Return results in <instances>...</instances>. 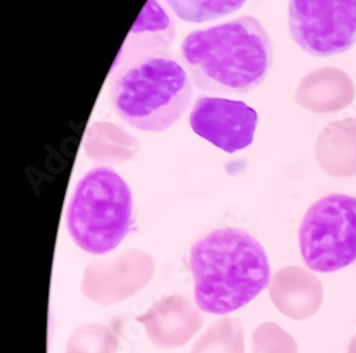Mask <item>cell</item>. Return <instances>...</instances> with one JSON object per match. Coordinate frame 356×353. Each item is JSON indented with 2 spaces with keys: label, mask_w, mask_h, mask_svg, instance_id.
<instances>
[{
  "label": "cell",
  "mask_w": 356,
  "mask_h": 353,
  "mask_svg": "<svg viewBox=\"0 0 356 353\" xmlns=\"http://www.w3.org/2000/svg\"><path fill=\"white\" fill-rule=\"evenodd\" d=\"M191 81L211 95H247L268 76L274 47L254 16L188 33L180 47Z\"/></svg>",
  "instance_id": "6da1fadb"
},
{
  "label": "cell",
  "mask_w": 356,
  "mask_h": 353,
  "mask_svg": "<svg viewBox=\"0 0 356 353\" xmlns=\"http://www.w3.org/2000/svg\"><path fill=\"white\" fill-rule=\"evenodd\" d=\"M188 263L195 304L213 315L244 308L271 281L264 247L240 228H217L202 235L191 247Z\"/></svg>",
  "instance_id": "7a4b0ae2"
},
{
  "label": "cell",
  "mask_w": 356,
  "mask_h": 353,
  "mask_svg": "<svg viewBox=\"0 0 356 353\" xmlns=\"http://www.w3.org/2000/svg\"><path fill=\"white\" fill-rule=\"evenodd\" d=\"M191 97V79L171 54L140 57L111 72V106L126 124L140 131L168 130L181 119Z\"/></svg>",
  "instance_id": "3957f363"
},
{
  "label": "cell",
  "mask_w": 356,
  "mask_h": 353,
  "mask_svg": "<svg viewBox=\"0 0 356 353\" xmlns=\"http://www.w3.org/2000/svg\"><path fill=\"white\" fill-rule=\"evenodd\" d=\"M133 221V192L123 176L107 165L86 172L66 213L73 243L93 255L114 251L127 237Z\"/></svg>",
  "instance_id": "277c9868"
},
{
  "label": "cell",
  "mask_w": 356,
  "mask_h": 353,
  "mask_svg": "<svg viewBox=\"0 0 356 353\" xmlns=\"http://www.w3.org/2000/svg\"><path fill=\"white\" fill-rule=\"evenodd\" d=\"M298 241L301 256L314 272L331 274L356 261V197L334 192L305 213Z\"/></svg>",
  "instance_id": "5b68a950"
},
{
  "label": "cell",
  "mask_w": 356,
  "mask_h": 353,
  "mask_svg": "<svg viewBox=\"0 0 356 353\" xmlns=\"http://www.w3.org/2000/svg\"><path fill=\"white\" fill-rule=\"evenodd\" d=\"M288 27L308 54H342L356 44V0H289Z\"/></svg>",
  "instance_id": "8992f818"
},
{
  "label": "cell",
  "mask_w": 356,
  "mask_h": 353,
  "mask_svg": "<svg viewBox=\"0 0 356 353\" xmlns=\"http://www.w3.org/2000/svg\"><path fill=\"white\" fill-rule=\"evenodd\" d=\"M190 126L198 137L234 154L252 144L258 113L241 100L200 96L190 114Z\"/></svg>",
  "instance_id": "52a82bcc"
},
{
  "label": "cell",
  "mask_w": 356,
  "mask_h": 353,
  "mask_svg": "<svg viewBox=\"0 0 356 353\" xmlns=\"http://www.w3.org/2000/svg\"><path fill=\"white\" fill-rule=\"evenodd\" d=\"M174 36V23L159 0H147L117 56L111 72L140 57L170 54Z\"/></svg>",
  "instance_id": "ba28073f"
},
{
  "label": "cell",
  "mask_w": 356,
  "mask_h": 353,
  "mask_svg": "<svg viewBox=\"0 0 356 353\" xmlns=\"http://www.w3.org/2000/svg\"><path fill=\"white\" fill-rule=\"evenodd\" d=\"M178 19L205 23L238 12L247 0H164Z\"/></svg>",
  "instance_id": "9c48e42d"
}]
</instances>
